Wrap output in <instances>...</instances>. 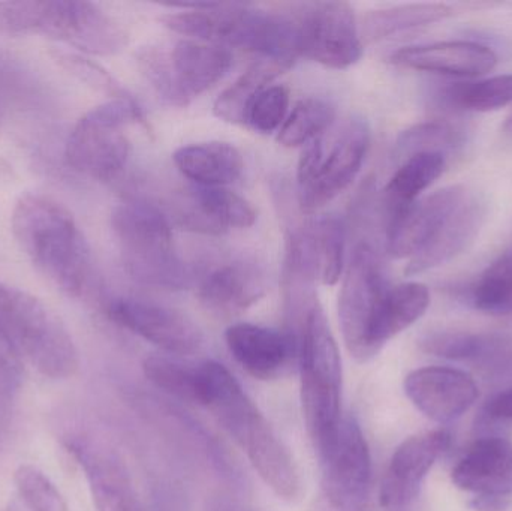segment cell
I'll use <instances>...</instances> for the list:
<instances>
[{"mask_svg": "<svg viewBox=\"0 0 512 511\" xmlns=\"http://www.w3.org/2000/svg\"><path fill=\"white\" fill-rule=\"evenodd\" d=\"M18 500L27 511H68L53 482L33 465H21L14 474Z\"/></svg>", "mask_w": 512, "mask_h": 511, "instance_id": "cell-37", "label": "cell"}, {"mask_svg": "<svg viewBox=\"0 0 512 511\" xmlns=\"http://www.w3.org/2000/svg\"><path fill=\"white\" fill-rule=\"evenodd\" d=\"M93 56H113L129 42L126 30L92 2L42 0L38 32Z\"/></svg>", "mask_w": 512, "mask_h": 511, "instance_id": "cell-13", "label": "cell"}, {"mask_svg": "<svg viewBox=\"0 0 512 511\" xmlns=\"http://www.w3.org/2000/svg\"><path fill=\"white\" fill-rule=\"evenodd\" d=\"M180 12L161 18L164 26L195 41L243 48L262 57L295 63L300 33L294 17L271 14L246 3H180Z\"/></svg>", "mask_w": 512, "mask_h": 511, "instance_id": "cell-3", "label": "cell"}, {"mask_svg": "<svg viewBox=\"0 0 512 511\" xmlns=\"http://www.w3.org/2000/svg\"><path fill=\"white\" fill-rule=\"evenodd\" d=\"M486 200L478 192L466 191L465 197L445 219L432 242L409 260L405 273L420 275L442 266L469 248L486 221Z\"/></svg>", "mask_w": 512, "mask_h": 511, "instance_id": "cell-22", "label": "cell"}, {"mask_svg": "<svg viewBox=\"0 0 512 511\" xmlns=\"http://www.w3.org/2000/svg\"><path fill=\"white\" fill-rule=\"evenodd\" d=\"M12 233L36 269L69 297L86 296L92 254L72 213L45 195H24L12 212Z\"/></svg>", "mask_w": 512, "mask_h": 511, "instance_id": "cell-2", "label": "cell"}, {"mask_svg": "<svg viewBox=\"0 0 512 511\" xmlns=\"http://www.w3.org/2000/svg\"><path fill=\"white\" fill-rule=\"evenodd\" d=\"M233 62L230 48L195 39L177 42L167 59H159L153 51L141 56L144 72L159 95L177 107H185L224 80Z\"/></svg>", "mask_w": 512, "mask_h": 511, "instance_id": "cell-9", "label": "cell"}, {"mask_svg": "<svg viewBox=\"0 0 512 511\" xmlns=\"http://www.w3.org/2000/svg\"><path fill=\"white\" fill-rule=\"evenodd\" d=\"M24 371V360L8 336L0 330V374L9 380H17Z\"/></svg>", "mask_w": 512, "mask_h": 511, "instance_id": "cell-40", "label": "cell"}, {"mask_svg": "<svg viewBox=\"0 0 512 511\" xmlns=\"http://www.w3.org/2000/svg\"><path fill=\"white\" fill-rule=\"evenodd\" d=\"M471 302L490 314H512V251L498 258L475 282Z\"/></svg>", "mask_w": 512, "mask_h": 511, "instance_id": "cell-35", "label": "cell"}, {"mask_svg": "<svg viewBox=\"0 0 512 511\" xmlns=\"http://www.w3.org/2000/svg\"><path fill=\"white\" fill-rule=\"evenodd\" d=\"M111 228L126 272L140 284L162 290H185L192 272L174 248L173 228L161 210L138 201L122 203L111 213Z\"/></svg>", "mask_w": 512, "mask_h": 511, "instance_id": "cell-5", "label": "cell"}, {"mask_svg": "<svg viewBox=\"0 0 512 511\" xmlns=\"http://www.w3.org/2000/svg\"><path fill=\"white\" fill-rule=\"evenodd\" d=\"M319 464L322 467V488L331 509L369 510L372 456L360 423L354 416L343 417L336 443Z\"/></svg>", "mask_w": 512, "mask_h": 511, "instance_id": "cell-11", "label": "cell"}, {"mask_svg": "<svg viewBox=\"0 0 512 511\" xmlns=\"http://www.w3.org/2000/svg\"><path fill=\"white\" fill-rule=\"evenodd\" d=\"M465 186H448L408 206L391 210L387 251L391 257L414 258L438 233L454 207L465 197Z\"/></svg>", "mask_w": 512, "mask_h": 511, "instance_id": "cell-16", "label": "cell"}, {"mask_svg": "<svg viewBox=\"0 0 512 511\" xmlns=\"http://www.w3.org/2000/svg\"><path fill=\"white\" fill-rule=\"evenodd\" d=\"M3 511H27L24 509L23 504L20 503V500L18 498H15V500L9 501L8 506H6V509Z\"/></svg>", "mask_w": 512, "mask_h": 511, "instance_id": "cell-43", "label": "cell"}, {"mask_svg": "<svg viewBox=\"0 0 512 511\" xmlns=\"http://www.w3.org/2000/svg\"><path fill=\"white\" fill-rule=\"evenodd\" d=\"M463 137L465 134L459 126L444 120H432L403 131L397 140V150L406 158L424 152L445 156L463 146Z\"/></svg>", "mask_w": 512, "mask_h": 511, "instance_id": "cell-36", "label": "cell"}, {"mask_svg": "<svg viewBox=\"0 0 512 511\" xmlns=\"http://www.w3.org/2000/svg\"><path fill=\"white\" fill-rule=\"evenodd\" d=\"M300 234L316 281L333 287L345 270V225L336 216H325Z\"/></svg>", "mask_w": 512, "mask_h": 511, "instance_id": "cell-28", "label": "cell"}, {"mask_svg": "<svg viewBox=\"0 0 512 511\" xmlns=\"http://www.w3.org/2000/svg\"><path fill=\"white\" fill-rule=\"evenodd\" d=\"M301 54L331 69H348L363 56L360 27L348 2L304 5L295 17Z\"/></svg>", "mask_w": 512, "mask_h": 511, "instance_id": "cell-12", "label": "cell"}, {"mask_svg": "<svg viewBox=\"0 0 512 511\" xmlns=\"http://www.w3.org/2000/svg\"><path fill=\"white\" fill-rule=\"evenodd\" d=\"M453 14L444 3H409L370 11L363 20V33L372 41L388 38L415 27L427 26Z\"/></svg>", "mask_w": 512, "mask_h": 511, "instance_id": "cell-30", "label": "cell"}, {"mask_svg": "<svg viewBox=\"0 0 512 511\" xmlns=\"http://www.w3.org/2000/svg\"><path fill=\"white\" fill-rule=\"evenodd\" d=\"M496 335L469 332H435L421 341L426 353L444 359L471 362L483 368L495 347Z\"/></svg>", "mask_w": 512, "mask_h": 511, "instance_id": "cell-34", "label": "cell"}, {"mask_svg": "<svg viewBox=\"0 0 512 511\" xmlns=\"http://www.w3.org/2000/svg\"><path fill=\"white\" fill-rule=\"evenodd\" d=\"M177 170L198 186L227 188L242 176L245 161L234 144L204 141L188 144L174 152Z\"/></svg>", "mask_w": 512, "mask_h": 511, "instance_id": "cell-25", "label": "cell"}, {"mask_svg": "<svg viewBox=\"0 0 512 511\" xmlns=\"http://www.w3.org/2000/svg\"><path fill=\"white\" fill-rule=\"evenodd\" d=\"M66 449L83 468L96 511H144L131 474L116 452L83 438L68 441Z\"/></svg>", "mask_w": 512, "mask_h": 511, "instance_id": "cell-17", "label": "cell"}, {"mask_svg": "<svg viewBox=\"0 0 512 511\" xmlns=\"http://www.w3.org/2000/svg\"><path fill=\"white\" fill-rule=\"evenodd\" d=\"M336 108L321 98L301 99L280 126L277 141L285 147L307 146L330 128Z\"/></svg>", "mask_w": 512, "mask_h": 511, "instance_id": "cell-31", "label": "cell"}, {"mask_svg": "<svg viewBox=\"0 0 512 511\" xmlns=\"http://www.w3.org/2000/svg\"><path fill=\"white\" fill-rule=\"evenodd\" d=\"M182 216L186 225L221 234L228 230H245L256 222V210L246 198L228 188L198 186L188 189Z\"/></svg>", "mask_w": 512, "mask_h": 511, "instance_id": "cell-24", "label": "cell"}, {"mask_svg": "<svg viewBox=\"0 0 512 511\" xmlns=\"http://www.w3.org/2000/svg\"><path fill=\"white\" fill-rule=\"evenodd\" d=\"M292 65L294 63L286 60L262 57L218 96L213 105V113L224 122L243 125L256 96L270 87L268 84L292 68Z\"/></svg>", "mask_w": 512, "mask_h": 511, "instance_id": "cell-27", "label": "cell"}, {"mask_svg": "<svg viewBox=\"0 0 512 511\" xmlns=\"http://www.w3.org/2000/svg\"><path fill=\"white\" fill-rule=\"evenodd\" d=\"M0 330L24 362L51 380L77 372L80 357L63 321L26 291L0 284Z\"/></svg>", "mask_w": 512, "mask_h": 511, "instance_id": "cell-6", "label": "cell"}, {"mask_svg": "<svg viewBox=\"0 0 512 511\" xmlns=\"http://www.w3.org/2000/svg\"><path fill=\"white\" fill-rule=\"evenodd\" d=\"M114 323L170 356H191L203 347V332L177 309L137 299H116L108 306Z\"/></svg>", "mask_w": 512, "mask_h": 511, "instance_id": "cell-14", "label": "cell"}, {"mask_svg": "<svg viewBox=\"0 0 512 511\" xmlns=\"http://www.w3.org/2000/svg\"><path fill=\"white\" fill-rule=\"evenodd\" d=\"M144 375L147 380L183 402H198V363L183 362L170 354L150 356L143 363Z\"/></svg>", "mask_w": 512, "mask_h": 511, "instance_id": "cell-32", "label": "cell"}, {"mask_svg": "<svg viewBox=\"0 0 512 511\" xmlns=\"http://www.w3.org/2000/svg\"><path fill=\"white\" fill-rule=\"evenodd\" d=\"M267 278L252 260L225 261L201 278L198 299L204 308L221 317L242 314L264 297Z\"/></svg>", "mask_w": 512, "mask_h": 511, "instance_id": "cell-20", "label": "cell"}, {"mask_svg": "<svg viewBox=\"0 0 512 511\" xmlns=\"http://www.w3.org/2000/svg\"><path fill=\"white\" fill-rule=\"evenodd\" d=\"M297 324L304 422L321 462L342 425V359L318 299L307 306Z\"/></svg>", "mask_w": 512, "mask_h": 511, "instance_id": "cell-4", "label": "cell"}, {"mask_svg": "<svg viewBox=\"0 0 512 511\" xmlns=\"http://www.w3.org/2000/svg\"><path fill=\"white\" fill-rule=\"evenodd\" d=\"M391 62L415 71L474 78L493 71L498 54L478 42L448 41L402 48L391 56Z\"/></svg>", "mask_w": 512, "mask_h": 511, "instance_id": "cell-21", "label": "cell"}, {"mask_svg": "<svg viewBox=\"0 0 512 511\" xmlns=\"http://www.w3.org/2000/svg\"><path fill=\"white\" fill-rule=\"evenodd\" d=\"M212 511H246V510H237V509H231V507H218V509L212 510Z\"/></svg>", "mask_w": 512, "mask_h": 511, "instance_id": "cell-45", "label": "cell"}, {"mask_svg": "<svg viewBox=\"0 0 512 511\" xmlns=\"http://www.w3.org/2000/svg\"><path fill=\"white\" fill-rule=\"evenodd\" d=\"M510 504L508 495H477L469 506L475 511H505Z\"/></svg>", "mask_w": 512, "mask_h": 511, "instance_id": "cell-42", "label": "cell"}, {"mask_svg": "<svg viewBox=\"0 0 512 511\" xmlns=\"http://www.w3.org/2000/svg\"><path fill=\"white\" fill-rule=\"evenodd\" d=\"M453 483L478 495L512 492V444L501 437H484L469 447L453 470Z\"/></svg>", "mask_w": 512, "mask_h": 511, "instance_id": "cell-23", "label": "cell"}, {"mask_svg": "<svg viewBox=\"0 0 512 511\" xmlns=\"http://www.w3.org/2000/svg\"><path fill=\"white\" fill-rule=\"evenodd\" d=\"M228 351L255 380H279L298 360V342L291 332L251 323H237L225 333Z\"/></svg>", "mask_w": 512, "mask_h": 511, "instance_id": "cell-19", "label": "cell"}, {"mask_svg": "<svg viewBox=\"0 0 512 511\" xmlns=\"http://www.w3.org/2000/svg\"><path fill=\"white\" fill-rule=\"evenodd\" d=\"M370 147V128L363 119L349 120L330 149L321 138L307 144L298 162V201L313 213L339 197L360 173Z\"/></svg>", "mask_w": 512, "mask_h": 511, "instance_id": "cell-8", "label": "cell"}, {"mask_svg": "<svg viewBox=\"0 0 512 511\" xmlns=\"http://www.w3.org/2000/svg\"><path fill=\"white\" fill-rule=\"evenodd\" d=\"M289 96L291 95L288 87L282 84L267 87L264 92L256 96L249 107L246 123L261 134L279 131L288 117L289 99H291Z\"/></svg>", "mask_w": 512, "mask_h": 511, "instance_id": "cell-38", "label": "cell"}, {"mask_svg": "<svg viewBox=\"0 0 512 511\" xmlns=\"http://www.w3.org/2000/svg\"><path fill=\"white\" fill-rule=\"evenodd\" d=\"M429 305V288L420 282H406L388 288L376 309L370 329V350L373 356L387 342L417 323L426 314Z\"/></svg>", "mask_w": 512, "mask_h": 511, "instance_id": "cell-26", "label": "cell"}, {"mask_svg": "<svg viewBox=\"0 0 512 511\" xmlns=\"http://www.w3.org/2000/svg\"><path fill=\"white\" fill-rule=\"evenodd\" d=\"M505 132L512 137V116L507 120V123H505Z\"/></svg>", "mask_w": 512, "mask_h": 511, "instance_id": "cell-44", "label": "cell"}, {"mask_svg": "<svg viewBox=\"0 0 512 511\" xmlns=\"http://www.w3.org/2000/svg\"><path fill=\"white\" fill-rule=\"evenodd\" d=\"M137 122H144L143 110L132 98L111 99L87 111L66 141L69 167L98 182L116 179L131 156L125 128Z\"/></svg>", "mask_w": 512, "mask_h": 511, "instance_id": "cell-7", "label": "cell"}, {"mask_svg": "<svg viewBox=\"0 0 512 511\" xmlns=\"http://www.w3.org/2000/svg\"><path fill=\"white\" fill-rule=\"evenodd\" d=\"M451 435L447 431L426 432L403 441L382 480V511H420L421 491L430 468L447 452Z\"/></svg>", "mask_w": 512, "mask_h": 511, "instance_id": "cell-15", "label": "cell"}, {"mask_svg": "<svg viewBox=\"0 0 512 511\" xmlns=\"http://www.w3.org/2000/svg\"><path fill=\"white\" fill-rule=\"evenodd\" d=\"M388 288L378 255L367 243H361L352 252L339 294L343 342L357 362L375 357L370 350V329Z\"/></svg>", "mask_w": 512, "mask_h": 511, "instance_id": "cell-10", "label": "cell"}, {"mask_svg": "<svg viewBox=\"0 0 512 511\" xmlns=\"http://www.w3.org/2000/svg\"><path fill=\"white\" fill-rule=\"evenodd\" d=\"M486 416L490 420H512V389L499 393L489 401Z\"/></svg>", "mask_w": 512, "mask_h": 511, "instance_id": "cell-41", "label": "cell"}, {"mask_svg": "<svg viewBox=\"0 0 512 511\" xmlns=\"http://www.w3.org/2000/svg\"><path fill=\"white\" fill-rule=\"evenodd\" d=\"M447 158L441 153H415L408 156L385 188L390 209L408 206L444 173Z\"/></svg>", "mask_w": 512, "mask_h": 511, "instance_id": "cell-29", "label": "cell"}, {"mask_svg": "<svg viewBox=\"0 0 512 511\" xmlns=\"http://www.w3.org/2000/svg\"><path fill=\"white\" fill-rule=\"evenodd\" d=\"M53 59L62 66L63 69L74 75L78 80L83 83L89 84L93 89L102 90V92L110 93L114 99H128L125 89L105 71L104 68L98 63L90 62L84 57L78 56L75 53H68V51L56 50L53 53Z\"/></svg>", "mask_w": 512, "mask_h": 511, "instance_id": "cell-39", "label": "cell"}, {"mask_svg": "<svg viewBox=\"0 0 512 511\" xmlns=\"http://www.w3.org/2000/svg\"><path fill=\"white\" fill-rule=\"evenodd\" d=\"M405 393L424 416L438 423L459 419L480 396L471 375L444 366L411 372L405 380Z\"/></svg>", "mask_w": 512, "mask_h": 511, "instance_id": "cell-18", "label": "cell"}, {"mask_svg": "<svg viewBox=\"0 0 512 511\" xmlns=\"http://www.w3.org/2000/svg\"><path fill=\"white\" fill-rule=\"evenodd\" d=\"M444 99L462 110H499L512 104V74L451 84L444 90Z\"/></svg>", "mask_w": 512, "mask_h": 511, "instance_id": "cell-33", "label": "cell"}, {"mask_svg": "<svg viewBox=\"0 0 512 511\" xmlns=\"http://www.w3.org/2000/svg\"><path fill=\"white\" fill-rule=\"evenodd\" d=\"M198 405L212 411L277 497H300V473L288 447L236 377L216 360L198 363Z\"/></svg>", "mask_w": 512, "mask_h": 511, "instance_id": "cell-1", "label": "cell"}]
</instances>
